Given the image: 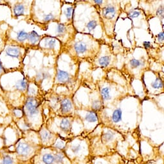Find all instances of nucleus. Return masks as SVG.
<instances>
[{
    "label": "nucleus",
    "instance_id": "obj_13",
    "mask_svg": "<svg viewBox=\"0 0 164 164\" xmlns=\"http://www.w3.org/2000/svg\"><path fill=\"white\" fill-rule=\"evenodd\" d=\"M86 120L89 122H95L97 120V116L93 111H90L86 116Z\"/></svg>",
    "mask_w": 164,
    "mask_h": 164
},
{
    "label": "nucleus",
    "instance_id": "obj_14",
    "mask_svg": "<svg viewBox=\"0 0 164 164\" xmlns=\"http://www.w3.org/2000/svg\"><path fill=\"white\" fill-rule=\"evenodd\" d=\"M26 81L25 79H23L17 81V83L16 84V88L19 90H25L26 88Z\"/></svg>",
    "mask_w": 164,
    "mask_h": 164
},
{
    "label": "nucleus",
    "instance_id": "obj_28",
    "mask_svg": "<svg viewBox=\"0 0 164 164\" xmlns=\"http://www.w3.org/2000/svg\"><path fill=\"white\" fill-rule=\"evenodd\" d=\"M72 11H73V8L72 7H69L66 9V16L67 18H70L71 16V14H72Z\"/></svg>",
    "mask_w": 164,
    "mask_h": 164
},
{
    "label": "nucleus",
    "instance_id": "obj_11",
    "mask_svg": "<svg viewBox=\"0 0 164 164\" xmlns=\"http://www.w3.org/2000/svg\"><path fill=\"white\" fill-rule=\"evenodd\" d=\"M57 79L61 82H66L69 79V74L65 71L59 70L57 74Z\"/></svg>",
    "mask_w": 164,
    "mask_h": 164
},
{
    "label": "nucleus",
    "instance_id": "obj_6",
    "mask_svg": "<svg viewBox=\"0 0 164 164\" xmlns=\"http://www.w3.org/2000/svg\"><path fill=\"white\" fill-rule=\"evenodd\" d=\"M24 12H25V7L23 6V5L17 4V5H16L14 7V15L16 17L23 15Z\"/></svg>",
    "mask_w": 164,
    "mask_h": 164
},
{
    "label": "nucleus",
    "instance_id": "obj_2",
    "mask_svg": "<svg viewBox=\"0 0 164 164\" xmlns=\"http://www.w3.org/2000/svg\"><path fill=\"white\" fill-rule=\"evenodd\" d=\"M17 153L20 156L23 157H26L29 155L32 151V147L30 145L25 142H21L18 144L16 148Z\"/></svg>",
    "mask_w": 164,
    "mask_h": 164
},
{
    "label": "nucleus",
    "instance_id": "obj_9",
    "mask_svg": "<svg viewBox=\"0 0 164 164\" xmlns=\"http://www.w3.org/2000/svg\"><path fill=\"white\" fill-rule=\"evenodd\" d=\"M28 39L32 44H35L39 40L40 36L35 31L33 30L30 34H29Z\"/></svg>",
    "mask_w": 164,
    "mask_h": 164
},
{
    "label": "nucleus",
    "instance_id": "obj_36",
    "mask_svg": "<svg viewBox=\"0 0 164 164\" xmlns=\"http://www.w3.org/2000/svg\"><path fill=\"white\" fill-rule=\"evenodd\" d=\"M144 44V46L145 48H149V47H151V43L150 42H148V41H145L143 43Z\"/></svg>",
    "mask_w": 164,
    "mask_h": 164
},
{
    "label": "nucleus",
    "instance_id": "obj_18",
    "mask_svg": "<svg viewBox=\"0 0 164 164\" xmlns=\"http://www.w3.org/2000/svg\"><path fill=\"white\" fill-rule=\"evenodd\" d=\"M55 162L57 163H62L65 160V156L61 153H58L54 155Z\"/></svg>",
    "mask_w": 164,
    "mask_h": 164
},
{
    "label": "nucleus",
    "instance_id": "obj_30",
    "mask_svg": "<svg viewBox=\"0 0 164 164\" xmlns=\"http://www.w3.org/2000/svg\"><path fill=\"white\" fill-rule=\"evenodd\" d=\"M140 13L138 11H133L129 14V17H132V18L137 17L138 16H140Z\"/></svg>",
    "mask_w": 164,
    "mask_h": 164
},
{
    "label": "nucleus",
    "instance_id": "obj_35",
    "mask_svg": "<svg viewBox=\"0 0 164 164\" xmlns=\"http://www.w3.org/2000/svg\"><path fill=\"white\" fill-rule=\"evenodd\" d=\"M157 14L158 16H163V7L160 8L158 9V11H157Z\"/></svg>",
    "mask_w": 164,
    "mask_h": 164
},
{
    "label": "nucleus",
    "instance_id": "obj_26",
    "mask_svg": "<svg viewBox=\"0 0 164 164\" xmlns=\"http://www.w3.org/2000/svg\"><path fill=\"white\" fill-rule=\"evenodd\" d=\"M14 115L17 117V118H20L22 117L23 115V112L21 110L19 109H15L14 111Z\"/></svg>",
    "mask_w": 164,
    "mask_h": 164
},
{
    "label": "nucleus",
    "instance_id": "obj_31",
    "mask_svg": "<svg viewBox=\"0 0 164 164\" xmlns=\"http://www.w3.org/2000/svg\"><path fill=\"white\" fill-rule=\"evenodd\" d=\"M56 147L58 149H62L65 147V143H64L63 142H59L56 144Z\"/></svg>",
    "mask_w": 164,
    "mask_h": 164
},
{
    "label": "nucleus",
    "instance_id": "obj_22",
    "mask_svg": "<svg viewBox=\"0 0 164 164\" xmlns=\"http://www.w3.org/2000/svg\"><path fill=\"white\" fill-rule=\"evenodd\" d=\"M153 87L155 89H159L163 86V83L160 78H158L153 83Z\"/></svg>",
    "mask_w": 164,
    "mask_h": 164
},
{
    "label": "nucleus",
    "instance_id": "obj_29",
    "mask_svg": "<svg viewBox=\"0 0 164 164\" xmlns=\"http://www.w3.org/2000/svg\"><path fill=\"white\" fill-rule=\"evenodd\" d=\"M53 18H54L53 15H52V14H47L44 16V20L45 21H49L53 20Z\"/></svg>",
    "mask_w": 164,
    "mask_h": 164
},
{
    "label": "nucleus",
    "instance_id": "obj_27",
    "mask_svg": "<svg viewBox=\"0 0 164 164\" xmlns=\"http://www.w3.org/2000/svg\"><path fill=\"white\" fill-rule=\"evenodd\" d=\"M93 109H95V110H97V109H99L101 108V104L99 101H95L93 102V105H92Z\"/></svg>",
    "mask_w": 164,
    "mask_h": 164
},
{
    "label": "nucleus",
    "instance_id": "obj_5",
    "mask_svg": "<svg viewBox=\"0 0 164 164\" xmlns=\"http://www.w3.org/2000/svg\"><path fill=\"white\" fill-rule=\"evenodd\" d=\"M6 53L7 56L10 57L18 58L20 56V51L19 50V49H17L16 48L10 47L7 48L6 50Z\"/></svg>",
    "mask_w": 164,
    "mask_h": 164
},
{
    "label": "nucleus",
    "instance_id": "obj_7",
    "mask_svg": "<svg viewBox=\"0 0 164 164\" xmlns=\"http://www.w3.org/2000/svg\"><path fill=\"white\" fill-rule=\"evenodd\" d=\"M43 162L45 164H53L55 162V156L54 155L50 153L44 154L43 156Z\"/></svg>",
    "mask_w": 164,
    "mask_h": 164
},
{
    "label": "nucleus",
    "instance_id": "obj_38",
    "mask_svg": "<svg viewBox=\"0 0 164 164\" xmlns=\"http://www.w3.org/2000/svg\"><path fill=\"white\" fill-rule=\"evenodd\" d=\"M95 3H97V4H99V5H101V4H102V1H95L94 2Z\"/></svg>",
    "mask_w": 164,
    "mask_h": 164
},
{
    "label": "nucleus",
    "instance_id": "obj_15",
    "mask_svg": "<svg viewBox=\"0 0 164 164\" xmlns=\"http://www.w3.org/2000/svg\"><path fill=\"white\" fill-rule=\"evenodd\" d=\"M28 36H29L28 33H26L24 30H22L17 34V39L18 41H24L26 39H28Z\"/></svg>",
    "mask_w": 164,
    "mask_h": 164
},
{
    "label": "nucleus",
    "instance_id": "obj_1",
    "mask_svg": "<svg viewBox=\"0 0 164 164\" xmlns=\"http://www.w3.org/2000/svg\"><path fill=\"white\" fill-rule=\"evenodd\" d=\"M26 108L28 110L30 115L32 116L38 113L39 103L37 100L32 97H30L26 102Z\"/></svg>",
    "mask_w": 164,
    "mask_h": 164
},
{
    "label": "nucleus",
    "instance_id": "obj_24",
    "mask_svg": "<svg viewBox=\"0 0 164 164\" xmlns=\"http://www.w3.org/2000/svg\"><path fill=\"white\" fill-rule=\"evenodd\" d=\"M97 26V21H95V20H93V21H91L88 23V25H87V28L90 30H92L96 28Z\"/></svg>",
    "mask_w": 164,
    "mask_h": 164
},
{
    "label": "nucleus",
    "instance_id": "obj_12",
    "mask_svg": "<svg viewBox=\"0 0 164 164\" xmlns=\"http://www.w3.org/2000/svg\"><path fill=\"white\" fill-rule=\"evenodd\" d=\"M75 50L78 53H84L86 51V45L83 43H77L75 45Z\"/></svg>",
    "mask_w": 164,
    "mask_h": 164
},
{
    "label": "nucleus",
    "instance_id": "obj_25",
    "mask_svg": "<svg viewBox=\"0 0 164 164\" xmlns=\"http://www.w3.org/2000/svg\"><path fill=\"white\" fill-rule=\"evenodd\" d=\"M65 30V26L63 24L59 25L57 26V32L59 34H62Z\"/></svg>",
    "mask_w": 164,
    "mask_h": 164
},
{
    "label": "nucleus",
    "instance_id": "obj_37",
    "mask_svg": "<svg viewBox=\"0 0 164 164\" xmlns=\"http://www.w3.org/2000/svg\"><path fill=\"white\" fill-rule=\"evenodd\" d=\"M3 71V66H2V62L1 61H0V74H1V73Z\"/></svg>",
    "mask_w": 164,
    "mask_h": 164
},
{
    "label": "nucleus",
    "instance_id": "obj_34",
    "mask_svg": "<svg viewBox=\"0 0 164 164\" xmlns=\"http://www.w3.org/2000/svg\"><path fill=\"white\" fill-rule=\"evenodd\" d=\"M158 40L160 41H163V39H164V38H163V32H162L161 33H160L158 35Z\"/></svg>",
    "mask_w": 164,
    "mask_h": 164
},
{
    "label": "nucleus",
    "instance_id": "obj_20",
    "mask_svg": "<svg viewBox=\"0 0 164 164\" xmlns=\"http://www.w3.org/2000/svg\"><path fill=\"white\" fill-rule=\"evenodd\" d=\"M103 139L104 141L105 142H110L111 140H113V134L111 133V132H107V133H105L103 135Z\"/></svg>",
    "mask_w": 164,
    "mask_h": 164
},
{
    "label": "nucleus",
    "instance_id": "obj_33",
    "mask_svg": "<svg viewBox=\"0 0 164 164\" xmlns=\"http://www.w3.org/2000/svg\"><path fill=\"white\" fill-rule=\"evenodd\" d=\"M79 150H80V145H77V146H74V147H72V148H71V151L73 152H74V153H75L78 152L79 151Z\"/></svg>",
    "mask_w": 164,
    "mask_h": 164
},
{
    "label": "nucleus",
    "instance_id": "obj_10",
    "mask_svg": "<svg viewBox=\"0 0 164 164\" xmlns=\"http://www.w3.org/2000/svg\"><path fill=\"white\" fill-rule=\"evenodd\" d=\"M122 112L120 109H117L114 111L112 115V120L113 122L117 123L122 119Z\"/></svg>",
    "mask_w": 164,
    "mask_h": 164
},
{
    "label": "nucleus",
    "instance_id": "obj_17",
    "mask_svg": "<svg viewBox=\"0 0 164 164\" xmlns=\"http://www.w3.org/2000/svg\"><path fill=\"white\" fill-rule=\"evenodd\" d=\"M41 137L43 142H47L51 139V134L47 131H43L41 133Z\"/></svg>",
    "mask_w": 164,
    "mask_h": 164
},
{
    "label": "nucleus",
    "instance_id": "obj_16",
    "mask_svg": "<svg viewBox=\"0 0 164 164\" xmlns=\"http://www.w3.org/2000/svg\"><path fill=\"white\" fill-rule=\"evenodd\" d=\"M109 62H110V57L109 56H104L101 57L99 59V62L100 65L102 66H106L109 65Z\"/></svg>",
    "mask_w": 164,
    "mask_h": 164
},
{
    "label": "nucleus",
    "instance_id": "obj_8",
    "mask_svg": "<svg viewBox=\"0 0 164 164\" xmlns=\"http://www.w3.org/2000/svg\"><path fill=\"white\" fill-rule=\"evenodd\" d=\"M61 129L63 131L67 132L70 130L71 127V122L68 118H63L60 124Z\"/></svg>",
    "mask_w": 164,
    "mask_h": 164
},
{
    "label": "nucleus",
    "instance_id": "obj_4",
    "mask_svg": "<svg viewBox=\"0 0 164 164\" xmlns=\"http://www.w3.org/2000/svg\"><path fill=\"white\" fill-rule=\"evenodd\" d=\"M72 106L71 103L69 99H65L61 102V111L63 113H68L71 109Z\"/></svg>",
    "mask_w": 164,
    "mask_h": 164
},
{
    "label": "nucleus",
    "instance_id": "obj_32",
    "mask_svg": "<svg viewBox=\"0 0 164 164\" xmlns=\"http://www.w3.org/2000/svg\"><path fill=\"white\" fill-rule=\"evenodd\" d=\"M55 44H56V40H55L54 39L49 41L48 45H49L50 47V48H53L55 47Z\"/></svg>",
    "mask_w": 164,
    "mask_h": 164
},
{
    "label": "nucleus",
    "instance_id": "obj_23",
    "mask_svg": "<svg viewBox=\"0 0 164 164\" xmlns=\"http://www.w3.org/2000/svg\"><path fill=\"white\" fill-rule=\"evenodd\" d=\"M130 65L133 68H138L141 65V62L136 59H133L130 61Z\"/></svg>",
    "mask_w": 164,
    "mask_h": 164
},
{
    "label": "nucleus",
    "instance_id": "obj_19",
    "mask_svg": "<svg viewBox=\"0 0 164 164\" xmlns=\"http://www.w3.org/2000/svg\"><path fill=\"white\" fill-rule=\"evenodd\" d=\"M101 95L104 100H108L109 99H110L109 90L108 88H104L101 90Z\"/></svg>",
    "mask_w": 164,
    "mask_h": 164
},
{
    "label": "nucleus",
    "instance_id": "obj_21",
    "mask_svg": "<svg viewBox=\"0 0 164 164\" xmlns=\"http://www.w3.org/2000/svg\"><path fill=\"white\" fill-rule=\"evenodd\" d=\"M1 164H14V161L11 156L6 155L3 158Z\"/></svg>",
    "mask_w": 164,
    "mask_h": 164
},
{
    "label": "nucleus",
    "instance_id": "obj_3",
    "mask_svg": "<svg viewBox=\"0 0 164 164\" xmlns=\"http://www.w3.org/2000/svg\"><path fill=\"white\" fill-rule=\"evenodd\" d=\"M115 9L113 6H107L104 8L103 14L108 19H111L115 16Z\"/></svg>",
    "mask_w": 164,
    "mask_h": 164
}]
</instances>
